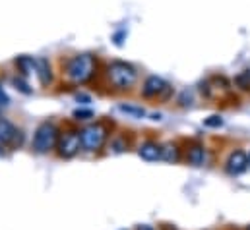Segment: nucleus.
Masks as SVG:
<instances>
[{
  "mask_svg": "<svg viewBox=\"0 0 250 230\" xmlns=\"http://www.w3.org/2000/svg\"><path fill=\"white\" fill-rule=\"evenodd\" d=\"M16 66L23 76L35 74V58L31 57H18L16 58Z\"/></svg>",
  "mask_w": 250,
  "mask_h": 230,
  "instance_id": "12",
  "label": "nucleus"
},
{
  "mask_svg": "<svg viewBox=\"0 0 250 230\" xmlns=\"http://www.w3.org/2000/svg\"><path fill=\"white\" fill-rule=\"evenodd\" d=\"M97 60L91 55H78L66 62V76L74 83H87L95 76Z\"/></svg>",
  "mask_w": 250,
  "mask_h": 230,
  "instance_id": "1",
  "label": "nucleus"
},
{
  "mask_svg": "<svg viewBox=\"0 0 250 230\" xmlns=\"http://www.w3.org/2000/svg\"><path fill=\"white\" fill-rule=\"evenodd\" d=\"M169 93V85L157 77V76H149L146 81H144V87H142V95L147 97V99H155V97H167Z\"/></svg>",
  "mask_w": 250,
  "mask_h": 230,
  "instance_id": "7",
  "label": "nucleus"
},
{
  "mask_svg": "<svg viewBox=\"0 0 250 230\" xmlns=\"http://www.w3.org/2000/svg\"><path fill=\"white\" fill-rule=\"evenodd\" d=\"M249 167V157L243 153V151H235L229 155L227 159V172L237 176V174H243Z\"/></svg>",
  "mask_w": 250,
  "mask_h": 230,
  "instance_id": "8",
  "label": "nucleus"
},
{
  "mask_svg": "<svg viewBox=\"0 0 250 230\" xmlns=\"http://www.w3.org/2000/svg\"><path fill=\"white\" fill-rule=\"evenodd\" d=\"M61 132L53 122H41L33 135V151L39 155H47L53 149H57Z\"/></svg>",
  "mask_w": 250,
  "mask_h": 230,
  "instance_id": "3",
  "label": "nucleus"
},
{
  "mask_svg": "<svg viewBox=\"0 0 250 230\" xmlns=\"http://www.w3.org/2000/svg\"><path fill=\"white\" fill-rule=\"evenodd\" d=\"M161 151H163V147L159 145V143H155V141H144L140 147H138V155L144 159V161H157V159H161Z\"/></svg>",
  "mask_w": 250,
  "mask_h": 230,
  "instance_id": "9",
  "label": "nucleus"
},
{
  "mask_svg": "<svg viewBox=\"0 0 250 230\" xmlns=\"http://www.w3.org/2000/svg\"><path fill=\"white\" fill-rule=\"evenodd\" d=\"M74 118L76 120H82V122L91 120L93 118V111L91 109H78V111H74Z\"/></svg>",
  "mask_w": 250,
  "mask_h": 230,
  "instance_id": "15",
  "label": "nucleus"
},
{
  "mask_svg": "<svg viewBox=\"0 0 250 230\" xmlns=\"http://www.w3.org/2000/svg\"><path fill=\"white\" fill-rule=\"evenodd\" d=\"M23 132L12 124L8 118H0V143L10 149H20L23 145Z\"/></svg>",
  "mask_w": 250,
  "mask_h": 230,
  "instance_id": "6",
  "label": "nucleus"
},
{
  "mask_svg": "<svg viewBox=\"0 0 250 230\" xmlns=\"http://www.w3.org/2000/svg\"><path fill=\"white\" fill-rule=\"evenodd\" d=\"M204 159H206V151H204V147L202 145H192L190 149H188V163L192 165V167H200L202 163H204Z\"/></svg>",
  "mask_w": 250,
  "mask_h": 230,
  "instance_id": "11",
  "label": "nucleus"
},
{
  "mask_svg": "<svg viewBox=\"0 0 250 230\" xmlns=\"http://www.w3.org/2000/svg\"><path fill=\"white\" fill-rule=\"evenodd\" d=\"M111 149H113L115 153H123L126 149V143H123V139H117V141L111 143Z\"/></svg>",
  "mask_w": 250,
  "mask_h": 230,
  "instance_id": "18",
  "label": "nucleus"
},
{
  "mask_svg": "<svg viewBox=\"0 0 250 230\" xmlns=\"http://www.w3.org/2000/svg\"><path fill=\"white\" fill-rule=\"evenodd\" d=\"M0 111H2V107H0Z\"/></svg>",
  "mask_w": 250,
  "mask_h": 230,
  "instance_id": "22",
  "label": "nucleus"
},
{
  "mask_svg": "<svg viewBox=\"0 0 250 230\" xmlns=\"http://www.w3.org/2000/svg\"><path fill=\"white\" fill-rule=\"evenodd\" d=\"M12 83H14V85H16V89H20L21 93L31 95V87H29V85H27V83H25L21 77H14V79H12Z\"/></svg>",
  "mask_w": 250,
  "mask_h": 230,
  "instance_id": "16",
  "label": "nucleus"
},
{
  "mask_svg": "<svg viewBox=\"0 0 250 230\" xmlns=\"http://www.w3.org/2000/svg\"><path fill=\"white\" fill-rule=\"evenodd\" d=\"M107 135H109V130L105 124L101 122H95V124H89L87 128L82 130V147L85 151H99L105 141H107Z\"/></svg>",
  "mask_w": 250,
  "mask_h": 230,
  "instance_id": "4",
  "label": "nucleus"
},
{
  "mask_svg": "<svg viewBox=\"0 0 250 230\" xmlns=\"http://www.w3.org/2000/svg\"><path fill=\"white\" fill-rule=\"evenodd\" d=\"M107 77L115 89L126 91V89L134 87V83L138 81V72L132 64L123 62V60H115L107 66Z\"/></svg>",
  "mask_w": 250,
  "mask_h": 230,
  "instance_id": "2",
  "label": "nucleus"
},
{
  "mask_svg": "<svg viewBox=\"0 0 250 230\" xmlns=\"http://www.w3.org/2000/svg\"><path fill=\"white\" fill-rule=\"evenodd\" d=\"M119 111L128 116H132V118H142V116H146V111H144L142 107H134V105H119Z\"/></svg>",
  "mask_w": 250,
  "mask_h": 230,
  "instance_id": "14",
  "label": "nucleus"
},
{
  "mask_svg": "<svg viewBox=\"0 0 250 230\" xmlns=\"http://www.w3.org/2000/svg\"><path fill=\"white\" fill-rule=\"evenodd\" d=\"M136 230H155L153 227H149V225H138Z\"/></svg>",
  "mask_w": 250,
  "mask_h": 230,
  "instance_id": "20",
  "label": "nucleus"
},
{
  "mask_svg": "<svg viewBox=\"0 0 250 230\" xmlns=\"http://www.w3.org/2000/svg\"><path fill=\"white\" fill-rule=\"evenodd\" d=\"M249 230H250V227H249Z\"/></svg>",
  "mask_w": 250,
  "mask_h": 230,
  "instance_id": "23",
  "label": "nucleus"
},
{
  "mask_svg": "<svg viewBox=\"0 0 250 230\" xmlns=\"http://www.w3.org/2000/svg\"><path fill=\"white\" fill-rule=\"evenodd\" d=\"M204 126H208V128H219V126H223V120H221V116H209V118L204 120Z\"/></svg>",
  "mask_w": 250,
  "mask_h": 230,
  "instance_id": "17",
  "label": "nucleus"
},
{
  "mask_svg": "<svg viewBox=\"0 0 250 230\" xmlns=\"http://www.w3.org/2000/svg\"><path fill=\"white\" fill-rule=\"evenodd\" d=\"M10 105V97L6 95V91H4V87H2V83H0V107L4 109V107H8Z\"/></svg>",
  "mask_w": 250,
  "mask_h": 230,
  "instance_id": "19",
  "label": "nucleus"
},
{
  "mask_svg": "<svg viewBox=\"0 0 250 230\" xmlns=\"http://www.w3.org/2000/svg\"><path fill=\"white\" fill-rule=\"evenodd\" d=\"M35 74H37L41 85L53 83V70H51V62L47 58H35Z\"/></svg>",
  "mask_w": 250,
  "mask_h": 230,
  "instance_id": "10",
  "label": "nucleus"
},
{
  "mask_svg": "<svg viewBox=\"0 0 250 230\" xmlns=\"http://www.w3.org/2000/svg\"><path fill=\"white\" fill-rule=\"evenodd\" d=\"M2 155H4V145L0 143V157H2Z\"/></svg>",
  "mask_w": 250,
  "mask_h": 230,
  "instance_id": "21",
  "label": "nucleus"
},
{
  "mask_svg": "<svg viewBox=\"0 0 250 230\" xmlns=\"http://www.w3.org/2000/svg\"><path fill=\"white\" fill-rule=\"evenodd\" d=\"M82 147V132L78 130H66L64 134H61L59 143H57V153L61 159H72L78 155Z\"/></svg>",
  "mask_w": 250,
  "mask_h": 230,
  "instance_id": "5",
  "label": "nucleus"
},
{
  "mask_svg": "<svg viewBox=\"0 0 250 230\" xmlns=\"http://www.w3.org/2000/svg\"><path fill=\"white\" fill-rule=\"evenodd\" d=\"M161 159H165V161H169V163H171V161L177 163V161H179V147L173 145V143L165 145L163 151H161Z\"/></svg>",
  "mask_w": 250,
  "mask_h": 230,
  "instance_id": "13",
  "label": "nucleus"
}]
</instances>
